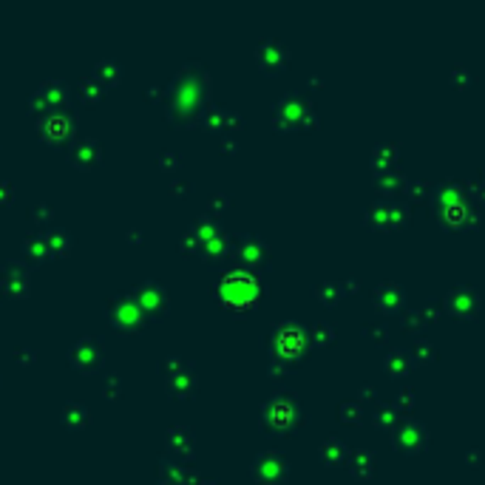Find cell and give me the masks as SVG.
<instances>
[{
    "instance_id": "1",
    "label": "cell",
    "mask_w": 485,
    "mask_h": 485,
    "mask_svg": "<svg viewBox=\"0 0 485 485\" xmlns=\"http://www.w3.org/2000/svg\"><path fill=\"white\" fill-rule=\"evenodd\" d=\"M261 420L270 426V429H281V432H295L304 426V414H301V406L295 400L293 392H275L264 408H261Z\"/></svg>"
},
{
    "instance_id": "2",
    "label": "cell",
    "mask_w": 485,
    "mask_h": 485,
    "mask_svg": "<svg viewBox=\"0 0 485 485\" xmlns=\"http://www.w3.org/2000/svg\"><path fill=\"white\" fill-rule=\"evenodd\" d=\"M272 117L281 128H307V125L318 122V114H315L312 102L301 91H290L287 97H281L272 105Z\"/></svg>"
},
{
    "instance_id": "3",
    "label": "cell",
    "mask_w": 485,
    "mask_h": 485,
    "mask_svg": "<svg viewBox=\"0 0 485 485\" xmlns=\"http://www.w3.org/2000/svg\"><path fill=\"white\" fill-rule=\"evenodd\" d=\"M366 225L375 230H397L408 222V204L400 199H378L372 204H366V213H364Z\"/></svg>"
},
{
    "instance_id": "4",
    "label": "cell",
    "mask_w": 485,
    "mask_h": 485,
    "mask_svg": "<svg viewBox=\"0 0 485 485\" xmlns=\"http://www.w3.org/2000/svg\"><path fill=\"white\" fill-rule=\"evenodd\" d=\"M310 346V338H307V329L295 321H284L275 326L272 332V355L279 358H298L304 350Z\"/></svg>"
},
{
    "instance_id": "5",
    "label": "cell",
    "mask_w": 485,
    "mask_h": 485,
    "mask_svg": "<svg viewBox=\"0 0 485 485\" xmlns=\"http://www.w3.org/2000/svg\"><path fill=\"white\" fill-rule=\"evenodd\" d=\"M392 443H394V449H400V451H406V454H418V451L426 449L429 432H426V426H423L420 420H414V418H400V420L394 423V429H392Z\"/></svg>"
},
{
    "instance_id": "6",
    "label": "cell",
    "mask_w": 485,
    "mask_h": 485,
    "mask_svg": "<svg viewBox=\"0 0 485 485\" xmlns=\"http://www.w3.org/2000/svg\"><path fill=\"white\" fill-rule=\"evenodd\" d=\"M443 310L454 318H474L479 312V295L474 287L457 284L443 295Z\"/></svg>"
},
{
    "instance_id": "7",
    "label": "cell",
    "mask_w": 485,
    "mask_h": 485,
    "mask_svg": "<svg viewBox=\"0 0 485 485\" xmlns=\"http://www.w3.org/2000/svg\"><path fill=\"white\" fill-rule=\"evenodd\" d=\"M225 298L230 301V304H236V307H247V304H253L255 298H258V293H261V284L253 279V275H247V272H236V275H227L225 279Z\"/></svg>"
},
{
    "instance_id": "8",
    "label": "cell",
    "mask_w": 485,
    "mask_h": 485,
    "mask_svg": "<svg viewBox=\"0 0 485 485\" xmlns=\"http://www.w3.org/2000/svg\"><path fill=\"white\" fill-rule=\"evenodd\" d=\"M287 471H290V460H287L281 451H264V454H258L255 463H253V474H255V479L270 482V485L284 482Z\"/></svg>"
},
{
    "instance_id": "9",
    "label": "cell",
    "mask_w": 485,
    "mask_h": 485,
    "mask_svg": "<svg viewBox=\"0 0 485 485\" xmlns=\"http://www.w3.org/2000/svg\"><path fill=\"white\" fill-rule=\"evenodd\" d=\"M437 219L451 227V230H468V227H477L479 225V216H482V207L477 201L471 204H454V207H440V211H434Z\"/></svg>"
},
{
    "instance_id": "10",
    "label": "cell",
    "mask_w": 485,
    "mask_h": 485,
    "mask_svg": "<svg viewBox=\"0 0 485 485\" xmlns=\"http://www.w3.org/2000/svg\"><path fill=\"white\" fill-rule=\"evenodd\" d=\"M255 57H258V62L267 68V72H279V68L290 60V48L281 40H264L255 48Z\"/></svg>"
},
{
    "instance_id": "11",
    "label": "cell",
    "mask_w": 485,
    "mask_h": 485,
    "mask_svg": "<svg viewBox=\"0 0 485 485\" xmlns=\"http://www.w3.org/2000/svg\"><path fill=\"white\" fill-rule=\"evenodd\" d=\"M372 304L380 310V312H394L403 307V287L397 281H380L375 290H372Z\"/></svg>"
},
{
    "instance_id": "12",
    "label": "cell",
    "mask_w": 485,
    "mask_h": 485,
    "mask_svg": "<svg viewBox=\"0 0 485 485\" xmlns=\"http://www.w3.org/2000/svg\"><path fill=\"white\" fill-rule=\"evenodd\" d=\"M397 159H400V145L394 140H380L375 148H372V168L380 173V171H392L397 168Z\"/></svg>"
},
{
    "instance_id": "13",
    "label": "cell",
    "mask_w": 485,
    "mask_h": 485,
    "mask_svg": "<svg viewBox=\"0 0 485 485\" xmlns=\"http://www.w3.org/2000/svg\"><path fill=\"white\" fill-rule=\"evenodd\" d=\"M346 465H350V471L358 477V479H366V477H372V471H375V465H378V457H375V451L372 449H352L350 451V460H346Z\"/></svg>"
},
{
    "instance_id": "14",
    "label": "cell",
    "mask_w": 485,
    "mask_h": 485,
    "mask_svg": "<svg viewBox=\"0 0 485 485\" xmlns=\"http://www.w3.org/2000/svg\"><path fill=\"white\" fill-rule=\"evenodd\" d=\"M318 451H321V460L326 465H340V463L350 460V449H346V443L338 440V437H326Z\"/></svg>"
},
{
    "instance_id": "15",
    "label": "cell",
    "mask_w": 485,
    "mask_h": 485,
    "mask_svg": "<svg viewBox=\"0 0 485 485\" xmlns=\"http://www.w3.org/2000/svg\"><path fill=\"white\" fill-rule=\"evenodd\" d=\"M406 185H408V179H406V173H403L400 168L380 171V173L375 176V187H378L380 193H400V190H406Z\"/></svg>"
},
{
    "instance_id": "16",
    "label": "cell",
    "mask_w": 485,
    "mask_h": 485,
    "mask_svg": "<svg viewBox=\"0 0 485 485\" xmlns=\"http://www.w3.org/2000/svg\"><path fill=\"white\" fill-rule=\"evenodd\" d=\"M372 420L380 429H394V423L400 420V408L394 406V400H383L372 408Z\"/></svg>"
},
{
    "instance_id": "17",
    "label": "cell",
    "mask_w": 485,
    "mask_h": 485,
    "mask_svg": "<svg viewBox=\"0 0 485 485\" xmlns=\"http://www.w3.org/2000/svg\"><path fill=\"white\" fill-rule=\"evenodd\" d=\"M434 355H437L434 340L426 338V335H414V340H411V361L414 364H429V361H434Z\"/></svg>"
},
{
    "instance_id": "18",
    "label": "cell",
    "mask_w": 485,
    "mask_h": 485,
    "mask_svg": "<svg viewBox=\"0 0 485 485\" xmlns=\"http://www.w3.org/2000/svg\"><path fill=\"white\" fill-rule=\"evenodd\" d=\"M411 366H414V361H411V355H406L403 350H389L386 352V369L392 372V375H400V378H406L408 372H411Z\"/></svg>"
},
{
    "instance_id": "19",
    "label": "cell",
    "mask_w": 485,
    "mask_h": 485,
    "mask_svg": "<svg viewBox=\"0 0 485 485\" xmlns=\"http://www.w3.org/2000/svg\"><path fill=\"white\" fill-rule=\"evenodd\" d=\"M315 295H318L324 304H338L346 293H343L340 281H335V279H321V281L315 284Z\"/></svg>"
},
{
    "instance_id": "20",
    "label": "cell",
    "mask_w": 485,
    "mask_h": 485,
    "mask_svg": "<svg viewBox=\"0 0 485 485\" xmlns=\"http://www.w3.org/2000/svg\"><path fill=\"white\" fill-rule=\"evenodd\" d=\"M307 338H310V343H318V346L332 343L335 340V326L329 321H312L307 326Z\"/></svg>"
},
{
    "instance_id": "21",
    "label": "cell",
    "mask_w": 485,
    "mask_h": 485,
    "mask_svg": "<svg viewBox=\"0 0 485 485\" xmlns=\"http://www.w3.org/2000/svg\"><path fill=\"white\" fill-rule=\"evenodd\" d=\"M406 193L411 201H420V204H432V196H434V185L426 182V179H414L406 185Z\"/></svg>"
},
{
    "instance_id": "22",
    "label": "cell",
    "mask_w": 485,
    "mask_h": 485,
    "mask_svg": "<svg viewBox=\"0 0 485 485\" xmlns=\"http://www.w3.org/2000/svg\"><path fill=\"white\" fill-rule=\"evenodd\" d=\"M244 258H250L253 264H264L267 258H270V250H267V244L264 241H258V239H244Z\"/></svg>"
},
{
    "instance_id": "23",
    "label": "cell",
    "mask_w": 485,
    "mask_h": 485,
    "mask_svg": "<svg viewBox=\"0 0 485 485\" xmlns=\"http://www.w3.org/2000/svg\"><path fill=\"white\" fill-rule=\"evenodd\" d=\"M340 420H346V423H361L364 420V403L361 400H343L340 403Z\"/></svg>"
},
{
    "instance_id": "24",
    "label": "cell",
    "mask_w": 485,
    "mask_h": 485,
    "mask_svg": "<svg viewBox=\"0 0 485 485\" xmlns=\"http://www.w3.org/2000/svg\"><path fill=\"white\" fill-rule=\"evenodd\" d=\"M423 324H426V318H423L420 307H408V310H403V315H400V326H403V329L414 332V329H420Z\"/></svg>"
},
{
    "instance_id": "25",
    "label": "cell",
    "mask_w": 485,
    "mask_h": 485,
    "mask_svg": "<svg viewBox=\"0 0 485 485\" xmlns=\"http://www.w3.org/2000/svg\"><path fill=\"white\" fill-rule=\"evenodd\" d=\"M364 332H366L375 343H383V340L389 338V324H386L383 318H375V321H369V324L364 326Z\"/></svg>"
},
{
    "instance_id": "26",
    "label": "cell",
    "mask_w": 485,
    "mask_h": 485,
    "mask_svg": "<svg viewBox=\"0 0 485 485\" xmlns=\"http://www.w3.org/2000/svg\"><path fill=\"white\" fill-rule=\"evenodd\" d=\"M449 80H451L454 86H468V83H471V72H468V65L454 62V65H451V72H449Z\"/></svg>"
},
{
    "instance_id": "27",
    "label": "cell",
    "mask_w": 485,
    "mask_h": 485,
    "mask_svg": "<svg viewBox=\"0 0 485 485\" xmlns=\"http://www.w3.org/2000/svg\"><path fill=\"white\" fill-rule=\"evenodd\" d=\"M394 406H397L400 411H408V408L414 406V392H411L408 386H403V389L394 394Z\"/></svg>"
},
{
    "instance_id": "28",
    "label": "cell",
    "mask_w": 485,
    "mask_h": 485,
    "mask_svg": "<svg viewBox=\"0 0 485 485\" xmlns=\"http://www.w3.org/2000/svg\"><path fill=\"white\" fill-rule=\"evenodd\" d=\"M418 307H420V312H423L426 324H429V321H434V318H437V312H440V304H437V301H420Z\"/></svg>"
},
{
    "instance_id": "29",
    "label": "cell",
    "mask_w": 485,
    "mask_h": 485,
    "mask_svg": "<svg viewBox=\"0 0 485 485\" xmlns=\"http://www.w3.org/2000/svg\"><path fill=\"white\" fill-rule=\"evenodd\" d=\"M340 287H343V293H355L361 287V279H358V275H352V279H343Z\"/></svg>"
},
{
    "instance_id": "30",
    "label": "cell",
    "mask_w": 485,
    "mask_h": 485,
    "mask_svg": "<svg viewBox=\"0 0 485 485\" xmlns=\"http://www.w3.org/2000/svg\"><path fill=\"white\" fill-rule=\"evenodd\" d=\"M465 463H468V465H479V463H482V451H479V449H468V451H465Z\"/></svg>"
},
{
    "instance_id": "31",
    "label": "cell",
    "mask_w": 485,
    "mask_h": 485,
    "mask_svg": "<svg viewBox=\"0 0 485 485\" xmlns=\"http://www.w3.org/2000/svg\"><path fill=\"white\" fill-rule=\"evenodd\" d=\"M361 397H364V400H369V397H375V386H369V383H364V386H361Z\"/></svg>"
},
{
    "instance_id": "32",
    "label": "cell",
    "mask_w": 485,
    "mask_h": 485,
    "mask_svg": "<svg viewBox=\"0 0 485 485\" xmlns=\"http://www.w3.org/2000/svg\"><path fill=\"white\" fill-rule=\"evenodd\" d=\"M485 201V168H482V185H479V204Z\"/></svg>"
},
{
    "instance_id": "33",
    "label": "cell",
    "mask_w": 485,
    "mask_h": 485,
    "mask_svg": "<svg viewBox=\"0 0 485 485\" xmlns=\"http://www.w3.org/2000/svg\"><path fill=\"white\" fill-rule=\"evenodd\" d=\"M281 485H295V482H281Z\"/></svg>"
}]
</instances>
